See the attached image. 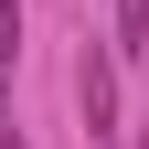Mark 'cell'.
I'll return each mask as SVG.
<instances>
[{
  "instance_id": "277c9868",
  "label": "cell",
  "mask_w": 149,
  "mask_h": 149,
  "mask_svg": "<svg viewBox=\"0 0 149 149\" xmlns=\"http://www.w3.org/2000/svg\"><path fill=\"white\" fill-rule=\"evenodd\" d=\"M0 117H11V85H0Z\"/></svg>"
},
{
  "instance_id": "3957f363",
  "label": "cell",
  "mask_w": 149,
  "mask_h": 149,
  "mask_svg": "<svg viewBox=\"0 0 149 149\" xmlns=\"http://www.w3.org/2000/svg\"><path fill=\"white\" fill-rule=\"evenodd\" d=\"M0 149H22V128H0Z\"/></svg>"
},
{
  "instance_id": "7a4b0ae2",
  "label": "cell",
  "mask_w": 149,
  "mask_h": 149,
  "mask_svg": "<svg viewBox=\"0 0 149 149\" xmlns=\"http://www.w3.org/2000/svg\"><path fill=\"white\" fill-rule=\"evenodd\" d=\"M107 32H117L107 53H149V0H107Z\"/></svg>"
},
{
  "instance_id": "6da1fadb",
  "label": "cell",
  "mask_w": 149,
  "mask_h": 149,
  "mask_svg": "<svg viewBox=\"0 0 149 149\" xmlns=\"http://www.w3.org/2000/svg\"><path fill=\"white\" fill-rule=\"evenodd\" d=\"M74 85H85V139L117 149L128 128H117V74H107V53H85V74H74Z\"/></svg>"
}]
</instances>
